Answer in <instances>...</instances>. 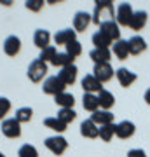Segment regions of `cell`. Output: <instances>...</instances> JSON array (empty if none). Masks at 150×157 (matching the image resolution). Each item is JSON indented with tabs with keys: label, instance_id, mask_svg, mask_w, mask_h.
I'll return each instance as SVG.
<instances>
[{
	"label": "cell",
	"instance_id": "cell-16",
	"mask_svg": "<svg viewBox=\"0 0 150 157\" xmlns=\"http://www.w3.org/2000/svg\"><path fill=\"white\" fill-rule=\"evenodd\" d=\"M75 37H77V32H75V30L65 28V30H60V32H56L54 42H56L58 45H67V44H70V42H73V40H77Z\"/></svg>",
	"mask_w": 150,
	"mask_h": 157
},
{
	"label": "cell",
	"instance_id": "cell-6",
	"mask_svg": "<svg viewBox=\"0 0 150 157\" xmlns=\"http://www.w3.org/2000/svg\"><path fill=\"white\" fill-rule=\"evenodd\" d=\"M2 135L7 138H19L21 136V124L16 121V117L2 121Z\"/></svg>",
	"mask_w": 150,
	"mask_h": 157
},
{
	"label": "cell",
	"instance_id": "cell-37",
	"mask_svg": "<svg viewBox=\"0 0 150 157\" xmlns=\"http://www.w3.org/2000/svg\"><path fill=\"white\" fill-rule=\"evenodd\" d=\"M128 157H147V154H145V150H141V148H131V150L128 152Z\"/></svg>",
	"mask_w": 150,
	"mask_h": 157
},
{
	"label": "cell",
	"instance_id": "cell-8",
	"mask_svg": "<svg viewBox=\"0 0 150 157\" xmlns=\"http://www.w3.org/2000/svg\"><path fill=\"white\" fill-rule=\"evenodd\" d=\"M80 84H82L84 93H89V94H94V93H101V91H103V84H101L93 73L86 75V77L82 78V82H80Z\"/></svg>",
	"mask_w": 150,
	"mask_h": 157
},
{
	"label": "cell",
	"instance_id": "cell-33",
	"mask_svg": "<svg viewBox=\"0 0 150 157\" xmlns=\"http://www.w3.org/2000/svg\"><path fill=\"white\" fill-rule=\"evenodd\" d=\"M65 47H67V51H65V52H67L68 56H72L73 59L82 54V45H80V42H79V40H73V42L67 44Z\"/></svg>",
	"mask_w": 150,
	"mask_h": 157
},
{
	"label": "cell",
	"instance_id": "cell-18",
	"mask_svg": "<svg viewBox=\"0 0 150 157\" xmlns=\"http://www.w3.org/2000/svg\"><path fill=\"white\" fill-rule=\"evenodd\" d=\"M91 121L96 124V126H106V124L113 122V113L110 110H96L93 115H91Z\"/></svg>",
	"mask_w": 150,
	"mask_h": 157
},
{
	"label": "cell",
	"instance_id": "cell-26",
	"mask_svg": "<svg viewBox=\"0 0 150 157\" xmlns=\"http://www.w3.org/2000/svg\"><path fill=\"white\" fill-rule=\"evenodd\" d=\"M54 101L61 108H73V105H75V98L70 93H61V94L54 96Z\"/></svg>",
	"mask_w": 150,
	"mask_h": 157
},
{
	"label": "cell",
	"instance_id": "cell-28",
	"mask_svg": "<svg viewBox=\"0 0 150 157\" xmlns=\"http://www.w3.org/2000/svg\"><path fill=\"white\" fill-rule=\"evenodd\" d=\"M44 126L45 128H49V129H52V131H56V133H63V131H67V124L61 122L58 117L44 119Z\"/></svg>",
	"mask_w": 150,
	"mask_h": 157
},
{
	"label": "cell",
	"instance_id": "cell-21",
	"mask_svg": "<svg viewBox=\"0 0 150 157\" xmlns=\"http://www.w3.org/2000/svg\"><path fill=\"white\" fill-rule=\"evenodd\" d=\"M147 19H148V14L145 11H136L133 14V17H131V23H129V28L134 30V32H138V30H141L147 25Z\"/></svg>",
	"mask_w": 150,
	"mask_h": 157
},
{
	"label": "cell",
	"instance_id": "cell-30",
	"mask_svg": "<svg viewBox=\"0 0 150 157\" xmlns=\"http://www.w3.org/2000/svg\"><path fill=\"white\" fill-rule=\"evenodd\" d=\"M115 129H117V124H106V126H101L100 128V138L103 141H110L113 136H115Z\"/></svg>",
	"mask_w": 150,
	"mask_h": 157
},
{
	"label": "cell",
	"instance_id": "cell-13",
	"mask_svg": "<svg viewBox=\"0 0 150 157\" xmlns=\"http://www.w3.org/2000/svg\"><path fill=\"white\" fill-rule=\"evenodd\" d=\"M19 51H21V40L19 37L16 35H9L4 42V52H6L7 56H16L19 54Z\"/></svg>",
	"mask_w": 150,
	"mask_h": 157
},
{
	"label": "cell",
	"instance_id": "cell-5",
	"mask_svg": "<svg viewBox=\"0 0 150 157\" xmlns=\"http://www.w3.org/2000/svg\"><path fill=\"white\" fill-rule=\"evenodd\" d=\"M45 147L49 148L54 155H63L65 150L68 148V141L63 138V136H49L47 140H45Z\"/></svg>",
	"mask_w": 150,
	"mask_h": 157
},
{
	"label": "cell",
	"instance_id": "cell-23",
	"mask_svg": "<svg viewBox=\"0 0 150 157\" xmlns=\"http://www.w3.org/2000/svg\"><path fill=\"white\" fill-rule=\"evenodd\" d=\"M98 103H100V107L103 110H110L113 107V103H115V98H113V94L110 91L103 89L101 93H98Z\"/></svg>",
	"mask_w": 150,
	"mask_h": 157
},
{
	"label": "cell",
	"instance_id": "cell-1",
	"mask_svg": "<svg viewBox=\"0 0 150 157\" xmlns=\"http://www.w3.org/2000/svg\"><path fill=\"white\" fill-rule=\"evenodd\" d=\"M91 16H93V23L98 25V26L105 21H113V17H115L113 4H112L110 0H98Z\"/></svg>",
	"mask_w": 150,
	"mask_h": 157
},
{
	"label": "cell",
	"instance_id": "cell-12",
	"mask_svg": "<svg viewBox=\"0 0 150 157\" xmlns=\"http://www.w3.org/2000/svg\"><path fill=\"white\" fill-rule=\"evenodd\" d=\"M80 135L84 136V138H98L100 136V126H96L91 119H86V121H82L80 122Z\"/></svg>",
	"mask_w": 150,
	"mask_h": 157
},
{
	"label": "cell",
	"instance_id": "cell-35",
	"mask_svg": "<svg viewBox=\"0 0 150 157\" xmlns=\"http://www.w3.org/2000/svg\"><path fill=\"white\" fill-rule=\"evenodd\" d=\"M25 7L32 12H39L44 7V0H28V2H25Z\"/></svg>",
	"mask_w": 150,
	"mask_h": 157
},
{
	"label": "cell",
	"instance_id": "cell-14",
	"mask_svg": "<svg viewBox=\"0 0 150 157\" xmlns=\"http://www.w3.org/2000/svg\"><path fill=\"white\" fill-rule=\"evenodd\" d=\"M134 131H136V128H134V124L131 121H122V122L117 124L115 136L121 138V140H128V138H131L134 135Z\"/></svg>",
	"mask_w": 150,
	"mask_h": 157
},
{
	"label": "cell",
	"instance_id": "cell-36",
	"mask_svg": "<svg viewBox=\"0 0 150 157\" xmlns=\"http://www.w3.org/2000/svg\"><path fill=\"white\" fill-rule=\"evenodd\" d=\"M9 110H11V101L4 96H0V121L9 113Z\"/></svg>",
	"mask_w": 150,
	"mask_h": 157
},
{
	"label": "cell",
	"instance_id": "cell-10",
	"mask_svg": "<svg viewBox=\"0 0 150 157\" xmlns=\"http://www.w3.org/2000/svg\"><path fill=\"white\" fill-rule=\"evenodd\" d=\"M93 23V16L86 11H79L75 16H73V30L75 32H86L89 25Z\"/></svg>",
	"mask_w": 150,
	"mask_h": 157
},
{
	"label": "cell",
	"instance_id": "cell-31",
	"mask_svg": "<svg viewBox=\"0 0 150 157\" xmlns=\"http://www.w3.org/2000/svg\"><path fill=\"white\" fill-rule=\"evenodd\" d=\"M75 117H77V113H75V110H73V108H61V110L58 112V119H60L61 122H65L67 126L70 122H73V121H75Z\"/></svg>",
	"mask_w": 150,
	"mask_h": 157
},
{
	"label": "cell",
	"instance_id": "cell-17",
	"mask_svg": "<svg viewBox=\"0 0 150 157\" xmlns=\"http://www.w3.org/2000/svg\"><path fill=\"white\" fill-rule=\"evenodd\" d=\"M77 67L75 65H72V67H67V68H61V72H60V75L58 77L61 78V82L65 86H73L75 84V80H77Z\"/></svg>",
	"mask_w": 150,
	"mask_h": 157
},
{
	"label": "cell",
	"instance_id": "cell-19",
	"mask_svg": "<svg viewBox=\"0 0 150 157\" xmlns=\"http://www.w3.org/2000/svg\"><path fill=\"white\" fill-rule=\"evenodd\" d=\"M49 42H51V33L47 32V30H35V33H33V44L39 47L40 51L45 49V47H49Z\"/></svg>",
	"mask_w": 150,
	"mask_h": 157
},
{
	"label": "cell",
	"instance_id": "cell-3",
	"mask_svg": "<svg viewBox=\"0 0 150 157\" xmlns=\"http://www.w3.org/2000/svg\"><path fill=\"white\" fill-rule=\"evenodd\" d=\"M65 87L67 86L61 82V78L58 77V75H52V77H47L45 78L44 86H42V89H44L45 94H51V96H58L65 93Z\"/></svg>",
	"mask_w": 150,
	"mask_h": 157
},
{
	"label": "cell",
	"instance_id": "cell-38",
	"mask_svg": "<svg viewBox=\"0 0 150 157\" xmlns=\"http://www.w3.org/2000/svg\"><path fill=\"white\" fill-rule=\"evenodd\" d=\"M145 101H147V105H150V87L147 89V93H145Z\"/></svg>",
	"mask_w": 150,
	"mask_h": 157
},
{
	"label": "cell",
	"instance_id": "cell-27",
	"mask_svg": "<svg viewBox=\"0 0 150 157\" xmlns=\"http://www.w3.org/2000/svg\"><path fill=\"white\" fill-rule=\"evenodd\" d=\"M51 65L54 67H60V68H67V67H72L73 65V58L68 56L67 52H58L54 56V59L51 61Z\"/></svg>",
	"mask_w": 150,
	"mask_h": 157
},
{
	"label": "cell",
	"instance_id": "cell-25",
	"mask_svg": "<svg viewBox=\"0 0 150 157\" xmlns=\"http://www.w3.org/2000/svg\"><path fill=\"white\" fill-rule=\"evenodd\" d=\"M93 44H94V49H108L110 45H113V42H112L105 33L96 32V33L93 35Z\"/></svg>",
	"mask_w": 150,
	"mask_h": 157
},
{
	"label": "cell",
	"instance_id": "cell-2",
	"mask_svg": "<svg viewBox=\"0 0 150 157\" xmlns=\"http://www.w3.org/2000/svg\"><path fill=\"white\" fill-rule=\"evenodd\" d=\"M45 75H47V63L40 61L39 58L30 63V67H28V78L32 82H40Z\"/></svg>",
	"mask_w": 150,
	"mask_h": 157
},
{
	"label": "cell",
	"instance_id": "cell-11",
	"mask_svg": "<svg viewBox=\"0 0 150 157\" xmlns=\"http://www.w3.org/2000/svg\"><path fill=\"white\" fill-rule=\"evenodd\" d=\"M117 75V80H119V84L122 86V87H129V86H133L134 82H136V78H138V75L134 72H131V70H128V68H119L115 72Z\"/></svg>",
	"mask_w": 150,
	"mask_h": 157
},
{
	"label": "cell",
	"instance_id": "cell-29",
	"mask_svg": "<svg viewBox=\"0 0 150 157\" xmlns=\"http://www.w3.org/2000/svg\"><path fill=\"white\" fill-rule=\"evenodd\" d=\"M32 117H33V110H32L30 107H21V108H17V110H16V121L19 124L30 122Z\"/></svg>",
	"mask_w": 150,
	"mask_h": 157
},
{
	"label": "cell",
	"instance_id": "cell-24",
	"mask_svg": "<svg viewBox=\"0 0 150 157\" xmlns=\"http://www.w3.org/2000/svg\"><path fill=\"white\" fill-rule=\"evenodd\" d=\"M82 105L87 112L94 113L98 108H100V103H98V96L96 94H89V93H84L82 96Z\"/></svg>",
	"mask_w": 150,
	"mask_h": 157
},
{
	"label": "cell",
	"instance_id": "cell-4",
	"mask_svg": "<svg viewBox=\"0 0 150 157\" xmlns=\"http://www.w3.org/2000/svg\"><path fill=\"white\" fill-rule=\"evenodd\" d=\"M133 14H134L133 7L129 6L128 2H122V4L115 9V21H117V25H119V26H129Z\"/></svg>",
	"mask_w": 150,
	"mask_h": 157
},
{
	"label": "cell",
	"instance_id": "cell-22",
	"mask_svg": "<svg viewBox=\"0 0 150 157\" xmlns=\"http://www.w3.org/2000/svg\"><path fill=\"white\" fill-rule=\"evenodd\" d=\"M89 58L94 61V65L100 63H108L112 58V51L110 49H93L89 52Z\"/></svg>",
	"mask_w": 150,
	"mask_h": 157
},
{
	"label": "cell",
	"instance_id": "cell-39",
	"mask_svg": "<svg viewBox=\"0 0 150 157\" xmlns=\"http://www.w3.org/2000/svg\"><path fill=\"white\" fill-rule=\"evenodd\" d=\"M0 157H6V155H4V154H2V152H0Z\"/></svg>",
	"mask_w": 150,
	"mask_h": 157
},
{
	"label": "cell",
	"instance_id": "cell-7",
	"mask_svg": "<svg viewBox=\"0 0 150 157\" xmlns=\"http://www.w3.org/2000/svg\"><path fill=\"white\" fill-rule=\"evenodd\" d=\"M100 32L105 33L112 42L121 40V26L117 25V21H105L100 25Z\"/></svg>",
	"mask_w": 150,
	"mask_h": 157
},
{
	"label": "cell",
	"instance_id": "cell-15",
	"mask_svg": "<svg viewBox=\"0 0 150 157\" xmlns=\"http://www.w3.org/2000/svg\"><path fill=\"white\" fill-rule=\"evenodd\" d=\"M129 44V54H133V56H138L141 52L147 51V42H145L143 37H140V35H134L131 39L128 40Z\"/></svg>",
	"mask_w": 150,
	"mask_h": 157
},
{
	"label": "cell",
	"instance_id": "cell-20",
	"mask_svg": "<svg viewBox=\"0 0 150 157\" xmlns=\"http://www.w3.org/2000/svg\"><path fill=\"white\" fill-rule=\"evenodd\" d=\"M113 54H115L117 59H121V61H124V59H128L129 56V44L128 40H117V42H113Z\"/></svg>",
	"mask_w": 150,
	"mask_h": 157
},
{
	"label": "cell",
	"instance_id": "cell-34",
	"mask_svg": "<svg viewBox=\"0 0 150 157\" xmlns=\"http://www.w3.org/2000/svg\"><path fill=\"white\" fill-rule=\"evenodd\" d=\"M56 54H58V52H56V47H54V45H49V47H45V49L40 51L39 59H40V61H44V63H47V61L51 63L52 59H54Z\"/></svg>",
	"mask_w": 150,
	"mask_h": 157
},
{
	"label": "cell",
	"instance_id": "cell-32",
	"mask_svg": "<svg viewBox=\"0 0 150 157\" xmlns=\"http://www.w3.org/2000/svg\"><path fill=\"white\" fill-rule=\"evenodd\" d=\"M17 157H39V150H37L33 145L25 143V145L19 147V150H17Z\"/></svg>",
	"mask_w": 150,
	"mask_h": 157
},
{
	"label": "cell",
	"instance_id": "cell-9",
	"mask_svg": "<svg viewBox=\"0 0 150 157\" xmlns=\"http://www.w3.org/2000/svg\"><path fill=\"white\" fill-rule=\"evenodd\" d=\"M93 75L103 84V82H108L113 77V68L110 67V63H100V65H94Z\"/></svg>",
	"mask_w": 150,
	"mask_h": 157
}]
</instances>
